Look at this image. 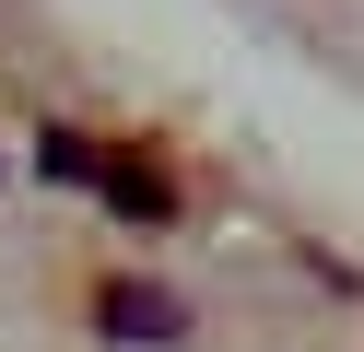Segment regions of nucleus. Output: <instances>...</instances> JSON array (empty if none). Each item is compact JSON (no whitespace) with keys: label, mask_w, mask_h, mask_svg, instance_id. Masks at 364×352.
<instances>
[{"label":"nucleus","mask_w":364,"mask_h":352,"mask_svg":"<svg viewBox=\"0 0 364 352\" xmlns=\"http://www.w3.org/2000/svg\"><path fill=\"white\" fill-rule=\"evenodd\" d=\"M95 329H106V341H153V352H176V341H188V305H176L165 282H106Z\"/></svg>","instance_id":"nucleus-1"},{"label":"nucleus","mask_w":364,"mask_h":352,"mask_svg":"<svg viewBox=\"0 0 364 352\" xmlns=\"http://www.w3.org/2000/svg\"><path fill=\"white\" fill-rule=\"evenodd\" d=\"M95 188H106V211H118V223H176L165 176H153L141 153H106V164H95Z\"/></svg>","instance_id":"nucleus-2"}]
</instances>
